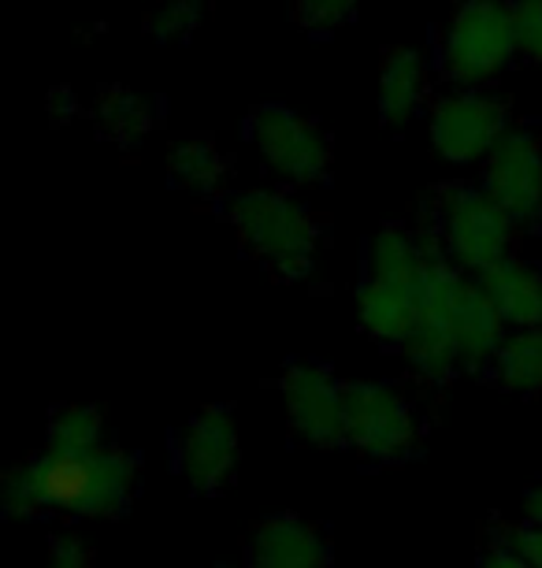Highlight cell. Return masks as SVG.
Returning <instances> with one entry per match:
<instances>
[{"mask_svg": "<svg viewBox=\"0 0 542 568\" xmlns=\"http://www.w3.org/2000/svg\"><path fill=\"white\" fill-rule=\"evenodd\" d=\"M502 539L513 546V550L524 557V561L531 568H542V528H535V524H528V520H520V524H505L502 531Z\"/></svg>", "mask_w": 542, "mask_h": 568, "instance_id": "cell-26", "label": "cell"}, {"mask_svg": "<svg viewBox=\"0 0 542 568\" xmlns=\"http://www.w3.org/2000/svg\"><path fill=\"white\" fill-rule=\"evenodd\" d=\"M423 223L434 234L439 250L472 278H483L498 264H505L509 256H517L513 245L520 227L505 216L502 205L487 194L480 182H439Z\"/></svg>", "mask_w": 542, "mask_h": 568, "instance_id": "cell-3", "label": "cell"}, {"mask_svg": "<svg viewBox=\"0 0 542 568\" xmlns=\"http://www.w3.org/2000/svg\"><path fill=\"white\" fill-rule=\"evenodd\" d=\"M167 457H172V471L183 476V484L190 487V495L219 498L223 490H231L242 457L238 420L231 405H194L183 427H172Z\"/></svg>", "mask_w": 542, "mask_h": 568, "instance_id": "cell-9", "label": "cell"}, {"mask_svg": "<svg viewBox=\"0 0 542 568\" xmlns=\"http://www.w3.org/2000/svg\"><path fill=\"white\" fill-rule=\"evenodd\" d=\"M109 443L112 438H109V424H104L101 405L63 402V405H52L45 416V443H41V454H49V457H86Z\"/></svg>", "mask_w": 542, "mask_h": 568, "instance_id": "cell-19", "label": "cell"}, {"mask_svg": "<svg viewBox=\"0 0 542 568\" xmlns=\"http://www.w3.org/2000/svg\"><path fill=\"white\" fill-rule=\"evenodd\" d=\"M246 138L264 168L294 190L327 186L335 175L331 131L286 104H257L246 120Z\"/></svg>", "mask_w": 542, "mask_h": 568, "instance_id": "cell-7", "label": "cell"}, {"mask_svg": "<svg viewBox=\"0 0 542 568\" xmlns=\"http://www.w3.org/2000/svg\"><path fill=\"white\" fill-rule=\"evenodd\" d=\"M428 60L409 45L382 49L379 60V123L390 131L412 123L420 104L428 101Z\"/></svg>", "mask_w": 542, "mask_h": 568, "instance_id": "cell-15", "label": "cell"}, {"mask_svg": "<svg viewBox=\"0 0 542 568\" xmlns=\"http://www.w3.org/2000/svg\"><path fill=\"white\" fill-rule=\"evenodd\" d=\"M216 209L227 220V227L235 231L242 250L279 283L308 278L327 242V231H331V223L320 212L290 197L286 190H231Z\"/></svg>", "mask_w": 542, "mask_h": 568, "instance_id": "cell-2", "label": "cell"}, {"mask_svg": "<svg viewBox=\"0 0 542 568\" xmlns=\"http://www.w3.org/2000/svg\"><path fill=\"white\" fill-rule=\"evenodd\" d=\"M79 112H82V104L68 90V85H57V90L49 93V120H52V126H68Z\"/></svg>", "mask_w": 542, "mask_h": 568, "instance_id": "cell-28", "label": "cell"}, {"mask_svg": "<svg viewBox=\"0 0 542 568\" xmlns=\"http://www.w3.org/2000/svg\"><path fill=\"white\" fill-rule=\"evenodd\" d=\"M0 509L8 520H49L52 501L45 487V471H41V457L30 454L16 460L0 479Z\"/></svg>", "mask_w": 542, "mask_h": 568, "instance_id": "cell-21", "label": "cell"}, {"mask_svg": "<svg viewBox=\"0 0 542 568\" xmlns=\"http://www.w3.org/2000/svg\"><path fill=\"white\" fill-rule=\"evenodd\" d=\"M520 509H524V520L542 528V479L539 484L524 487V495H520Z\"/></svg>", "mask_w": 542, "mask_h": 568, "instance_id": "cell-29", "label": "cell"}, {"mask_svg": "<svg viewBox=\"0 0 542 568\" xmlns=\"http://www.w3.org/2000/svg\"><path fill=\"white\" fill-rule=\"evenodd\" d=\"M201 19H205V0H161L145 16V34H153L161 45H175L194 34Z\"/></svg>", "mask_w": 542, "mask_h": 568, "instance_id": "cell-22", "label": "cell"}, {"mask_svg": "<svg viewBox=\"0 0 542 568\" xmlns=\"http://www.w3.org/2000/svg\"><path fill=\"white\" fill-rule=\"evenodd\" d=\"M480 186L520 231H542V131L535 123H513L483 160Z\"/></svg>", "mask_w": 542, "mask_h": 568, "instance_id": "cell-12", "label": "cell"}, {"mask_svg": "<svg viewBox=\"0 0 542 568\" xmlns=\"http://www.w3.org/2000/svg\"><path fill=\"white\" fill-rule=\"evenodd\" d=\"M517 60L513 4L461 0L439 41V74L457 90H483Z\"/></svg>", "mask_w": 542, "mask_h": 568, "instance_id": "cell-6", "label": "cell"}, {"mask_svg": "<svg viewBox=\"0 0 542 568\" xmlns=\"http://www.w3.org/2000/svg\"><path fill=\"white\" fill-rule=\"evenodd\" d=\"M286 432L313 449H346V379L320 357H290L279 372Z\"/></svg>", "mask_w": 542, "mask_h": 568, "instance_id": "cell-10", "label": "cell"}, {"mask_svg": "<svg viewBox=\"0 0 542 568\" xmlns=\"http://www.w3.org/2000/svg\"><path fill=\"white\" fill-rule=\"evenodd\" d=\"M45 568H98V550L79 531H52Z\"/></svg>", "mask_w": 542, "mask_h": 568, "instance_id": "cell-25", "label": "cell"}, {"mask_svg": "<svg viewBox=\"0 0 542 568\" xmlns=\"http://www.w3.org/2000/svg\"><path fill=\"white\" fill-rule=\"evenodd\" d=\"M431 231L409 223H382L371 234L357 283V324L379 349L401 353L417 324Z\"/></svg>", "mask_w": 542, "mask_h": 568, "instance_id": "cell-1", "label": "cell"}, {"mask_svg": "<svg viewBox=\"0 0 542 568\" xmlns=\"http://www.w3.org/2000/svg\"><path fill=\"white\" fill-rule=\"evenodd\" d=\"M428 131L446 164H483L513 131V101L491 90H450L431 101Z\"/></svg>", "mask_w": 542, "mask_h": 568, "instance_id": "cell-11", "label": "cell"}, {"mask_svg": "<svg viewBox=\"0 0 542 568\" xmlns=\"http://www.w3.org/2000/svg\"><path fill=\"white\" fill-rule=\"evenodd\" d=\"M505 335H509L505 320L494 308L491 297H487L480 278L464 275L461 291H457V313H453V346H457L461 375H487Z\"/></svg>", "mask_w": 542, "mask_h": 568, "instance_id": "cell-14", "label": "cell"}, {"mask_svg": "<svg viewBox=\"0 0 542 568\" xmlns=\"http://www.w3.org/2000/svg\"><path fill=\"white\" fill-rule=\"evenodd\" d=\"M428 227V223H423ZM464 283V272L450 256L439 250L431 234V253H428V272H423V291L412 335L401 349V357L409 361L412 375H420L431 387H450L461 375L453 346V313H457V291Z\"/></svg>", "mask_w": 542, "mask_h": 568, "instance_id": "cell-8", "label": "cell"}, {"mask_svg": "<svg viewBox=\"0 0 542 568\" xmlns=\"http://www.w3.org/2000/svg\"><path fill=\"white\" fill-rule=\"evenodd\" d=\"M513 4L517 57L542 68V0H509Z\"/></svg>", "mask_w": 542, "mask_h": 568, "instance_id": "cell-24", "label": "cell"}, {"mask_svg": "<svg viewBox=\"0 0 542 568\" xmlns=\"http://www.w3.org/2000/svg\"><path fill=\"white\" fill-rule=\"evenodd\" d=\"M167 182L186 197L219 201L231 194V160L212 134H190L167 149Z\"/></svg>", "mask_w": 542, "mask_h": 568, "instance_id": "cell-16", "label": "cell"}, {"mask_svg": "<svg viewBox=\"0 0 542 568\" xmlns=\"http://www.w3.org/2000/svg\"><path fill=\"white\" fill-rule=\"evenodd\" d=\"M487 297L502 313L509 331H528L542 327V267L528 264L520 256H509L505 264H498L494 272L480 278Z\"/></svg>", "mask_w": 542, "mask_h": 568, "instance_id": "cell-17", "label": "cell"}, {"mask_svg": "<svg viewBox=\"0 0 542 568\" xmlns=\"http://www.w3.org/2000/svg\"><path fill=\"white\" fill-rule=\"evenodd\" d=\"M93 126L104 142L120 145V149H134L142 145L149 134L161 126V112H156V101L145 98V93H134L126 85H104L93 101Z\"/></svg>", "mask_w": 542, "mask_h": 568, "instance_id": "cell-18", "label": "cell"}, {"mask_svg": "<svg viewBox=\"0 0 542 568\" xmlns=\"http://www.w3.org/2000/svg\"><path fill=\"white\" fill-rule=\"evenodd\" d=\"M428 427L398 383L346 379V449L368 468H401L420 457Z\"/></svg>", "mask_w": 542, "mask_h": 568, "instance_id": "cell-5", "label": "cell"}, {"mask_svg": "<svg viewBox=\"0 0 542 568\" xmlns=\"http://www.w3.org/2000/svg\"><path fill=\"white\" fill-rule=\"evenodd\" d=\"M475 568H531V565L502 539V535L494 531L491 542L483 546V554H480V561H475Z\"/></svg>", "mask_w": 542, "mask_h": 568, "instance_id": "cell-27", "label": "cell"}, {"mask_svg": "<svg viewBox=\"0 0 542 568\" xmlns=\"http://www.w3.org/2000/svg\"><path fill=\"white\" fill-rule=\"evenodd\" d=\"M483 379L517 398H542V327L509 331Z\"/></svg>", "mask_w": 542, "mask_h": 568, "instance_id": "cell-20", "label": "cell"}, {"mask_svg": "<svg viewBox=\"0 0 542 568\" xmlns=\"http://www.w3.org/2000/svg\"><path fill=\"white\" fill-rule=\"evenodd\" d=\"M197 568H246V565H238V561H208V565H197Z\"/></svg>", "mask_w": 542, "mask_h": 568, "instance_id": "cell-30", "label": "cell"}, {"mask_svg": "<svg viewBox=\"0 0 542 568\" xmlns=\"http://www.w3.org/2000/svg\"><path fill=\"white\" fill-rule=\"evenodd\" d=\"M360 4L365 0H294V23L301 30H335L354 19Z\"/></svg>", "mask_w": 542, "mask_h": 568, "instance_id": "cell-23", "label": "cell"}, {"mask_svg": "<svg viewBox=\"0 0 542 568\" xmlns=\"http://www.w3.org/2000/svg\"><path fill=\"white\" fill-rule=\"evenodd\" d=\"M246 568H335V539L301 513H268L246 535Z\"/></svg>", "mask_w": 542, "mask_h": 568, "instance_id": "cell-13", "label": "cell"}, {"mask_svg": "<svg viewBox=\"0 0 542 568\" xmlns=\"http://www.w3.org/2000/svg\"><path fill=\"white\" fill-rule=\"evenodd\" d=\"M41 471L52 501V517L68 520H120L134 509L142 487V457L120 443L93 449L86 457L41 454Z\"/></svg>", "mask_w": 542, "mask_h": 568, "instance_id": "cell-4", "label": "cell"}]
</instances>
